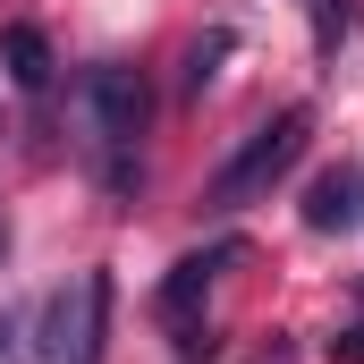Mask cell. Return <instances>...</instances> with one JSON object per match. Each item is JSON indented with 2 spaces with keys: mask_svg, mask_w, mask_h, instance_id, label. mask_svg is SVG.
<instances>
[{
  "mask_svg": "<svg viewBox=\"0 0 364 364\" xmlns=\"http://www.w3.org/2000/svg\"><path fill=\"white\" fill-rule=\"evenodd\" d=\"M305 136H314V110L305 102H288L279 119H263L220 170H212V186H203V212H246V203H263L296 161H305Z\"/></svg>",
  "mask_w": 364,
  "mask_h": 364,
  "instance_id": "cell-1",
  "label": "cell"
},
{
  "mask_svg": "<svg viewBox=\"0 0 364 364\" xmlns=\"http://www.w3.org/2000/svg\"><path fill=\"white\" fill-rule=\"evenodd\" d=\"M102 339H110V272H77L68 288H51L34 322V364H102Z\"/></svg>",
  "mask_w": 364,
  "mask_h": 364,
  "instance_id": "cell-2",
  "label": "cell"
},
{
  "mask_svg": "<svg viewBox=\"0 0 364 364\" xmlns=\"http://www.w3.org/2000/svg\"><path fill=\"white\" fill-rule=\"evenodd\" d=\"M77 102H85V127H93V144H110V153H127V144L144 136V119H153V93H144V77H136V68H119V60L85 68Z\"/></svg>",
  "mask_w": 364,
  "mask_h": 364,
  "instance_id": "cell-3",
  "label": "cell"
},
{
  "mask_svg": "<svg viewBox=\"0 0 364 364\" xmlns=\"http://www.w3.org/2000/svg\"><path fill=\"white\" fill-rule=\"evenodd\" d=\"M364 220V170L356 161H331L322 178L305 186V229H322V237H348Z\"/></svg>",
  "mask_w": 364,
  "mask_h": 364,
  "instance_id": "cell-4",
  "label": "cell"
},
{
  "mask_svg": "<svg viewBox=\"0 0 364 364\" xmlns=\"http://www.w3.org/2000/svg\"><path fill=\"white\" fill-rule=\"evenodd\" d=\"M229 255H237V246H203V255H186V263H170V279H161V296H153L170 331H195V305L212 296V272H220Z\"/></svg>",
  "mask_w": 364,
  "mask_h": 364,
  "instance_id": "cell-5",
  "label": "cell"
},
{
  "mask_svg": "<svg viewBox=\"0 0 364 364\" xmlns=\"http://www.w3.org/2000/svg\"><path fill=\"white\" fill-rule=\"evenodd\" d=\"M0 68H9V85H17V93H51V68H60V60H51V34L26 26V17L0 26Z\"/></svg>",
  "mask_w": 364,
  "mask_h": 364,
  "instance_id": "cell-6",
  "label": "cell"
},
{
  "mask_svg": "<svg viewBox=\"0 0 364 364\" xmlns=\"http://www.w3.org/2000/svg\"><path fill=\"white\" fill-rule=\"evenodd\" d=\"M305 17H314V51L331 60V51H339V34H348V0H305Z\"/></svg>",
  "mask_w": 364,
  "mask_h": 364,
  "instance_id": "cell-7",
  "label": "cell"
},
{
  "mask_svg": "<svg viewBox=\"0 0 364 364\" xmlns=\"http://www.w3.org/2000/svg\"><path fill=\"white\" fill-rule=\"evenodd\" d=\"M220 51H229V26H212V34L186 51V93H203V85H212V60H220Z\"/></svg>",
  "mask_w": 364,
  "mask_h": 364,
  "instance_id": "cell-8",
  "label": "cell"
},
{
  "mask_svg": "<svg viewBox=\"0 0 364 364\" xmlns=\"http://www.w3.org/2000/svg\"><path fill=\"white\" fill-rule=\"evenodd\" d=\"M331 356H339V364H364V322H348V331L331 339Z\"/></svg>",
  "mask_w": 364,
  "mask_h": 364,
  "instance_id": "cell-9",
  "label": "cell"
},
{
  "mask_svg": "<svg viewBox=\"0 0 364 364\" xmlns=\"http://www.w3.org/2000/svg\"><path fill=\"white\" fill-rule=\"evenodd\" d=\"M17 339H26V331H17V314H0V364L17 356Z\"/></svg>",
  "mask_w": 364,
  "mask_h": 364,
  "instance_id": "cell-10",
  "label": "cell"
},
{
  "mask_svg": "<svg viewBox=\"0 0 364 364\" xmlns=\"http://www.w3.org/2000/svg\"><path fill=\"white\" fill-rule=\"evenodd\" d=\"M255 364H296V348H288V339H272V348H255Z\"/></svg>",
  "mask_w": 364,
  "mask_h": 364,
  "instance_id": "cell-11",
  "label": "cell"
},
{
  "mask_svg": "<svg viewBox=\"0 0 364 364\" xmlns=\"http://www.w3.org/2000/svg\"><path fill=\"white\" fill-rule=\"evenodd\" d=\"M0 255H9V229H0Z\"/></svg>",
  "mask_w": 364,
  "mask_h": 364,
  "instance_id": "cell-12",
  "label": "cell"
}]
</instances>
